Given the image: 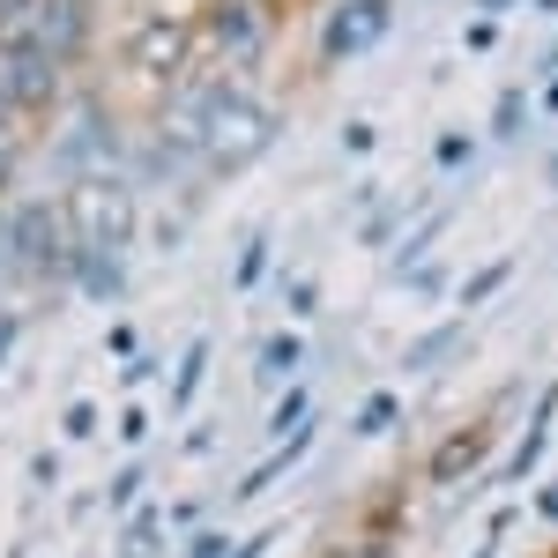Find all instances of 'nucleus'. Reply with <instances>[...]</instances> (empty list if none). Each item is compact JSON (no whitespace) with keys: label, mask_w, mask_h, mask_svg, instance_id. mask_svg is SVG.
<instances>
[{"label":"nucleus","mask_w":558,"mask_h":558,"mask_svg":"<svg viewBox=\"0 0 558 558\" xmlns=\"http://www.w3.org/2000/svg\"><path fill=\"white\" fill-rule=\"evenodd\" d=\"M194 142L209 149V157H223V165H246V157H260L268 149V134H276V120L260 112L254 97H239V89H209L202 105H194Z\"/></svg>","instance_id":"obj_1"},{"label":"nucleus","mask_w":558,"mask_h":558,"mask_svg":"<svg viewBox=\"0 0 558 558\" xmlns=\"http://www.w3.org/2000/svg\"><path fill=\"white\" fill-rule=\"evenodd\" d=\"M68 216H75V231H83V254H120L134 239V194L120 179H83L75 202H68Z\"/></svg>","instance_id":"obj_2"},{"label":"nucleus","mask_w":558,"mask_h":558,"mask_svg":"<svg viewBox=\"0 0 558 558\" xmlns=\"http://www.w3.org/2000/svg\"><path fill=\"white\" fill-rule=\"evenodd\" d=\"M387 23H395V8L387 0H343L336 15H328V60H350V52H365L373 38H387Z\"/></svg>","instance_id":"obj_3"},{"label":"nucleus","mask_w":558,"mask_h":558,"mask_svg":"<svg viewBox=\"0 0 558 558\" xmlns=\"http://www.w3.org/2000/svg\"><path fill=\"white\" fill-rule=\"evenodd\" d=\"M186 52H194V38H186L179 23H142V31L128 38V60H134V68H149V75H179Z\"/></svg>","instance_id":"obj_4"},{"label":"nucleus","mask_w":558,"mask_h":558,"mask_svg":"<svg viewBox=\"0 0 558 558\" xmlns=\"http://www.w3.org/2000/svg\"><path fill=\"white\" fill-rule=\"evenodd\" d=\"M8 246H15L23 268H52V260H60V223H52V209H15Z\"/></svg>","instance_id":"obj_5"},{"label":"nucleus","mask_w":558,"mask_h":558,"mask_svg":"<svg viewBox=\"0 0 558 558\" xmlns=\"http://www.w3.org/2000/svg\"><path fill=\"white\" fill-rule=\"evenodd\" d=\"M8 97L15 105H52V60L45 52H15L8 60Z\"/></svg>","instance_id":"obj_6"},{"label":"nucleus","mask_w":558,"mask_h":558,"mask_svg":"<svg viewBox=\"0 0 558 558\" xmlns=\"http://www.w3.org/2000/svg\"><path fill=\"white\" fill-rule=\"evenodd\" d=\"M551 410H558V387H544V395H536V417H529V432H521V447L507 454V476H529L536 462H544V439H551Z\"/></svg>","instance_id":"obj_7"},{"label":"nucleus","mask_w":558,"mask_h":558,"mask_svg":"<svg viewBox=\"0 0 558 558\" xmlns=\"http://www.w3.org/2000/svg\"><path fill=\"white\" fill-rule=\"evenodd\" d=\"M31 23L45 31L38 52L52 60V52H68V45H75V31H83V8H75V0H45V8H31Z\"/></svg>","instance_id":"obj_8"},{"label":"nucleus","mask_w":558,"mask_h":558,"mask_svg":"<svg viewBox=\"0 0 558 558\" xmlns=\"http://www.w3.org/2000/svg\"><path fill=\"white\" fill-rule=\"evenodd\" d=\"M216 38H223V52L246 60V52H254V8H246V0H223V8H216Z\"/></svg>","instance_id":"obj_9"},{"label":"nucleus","mask_w":558,"mask_h":558,"mask_svg":"<svg viewBox=\"0 0 558 558\" xmlns=\"http://www.w3.org/2000/svg\"><path fill=\"white\" fill-rule=\"evenodd\" d=\"M75 283H83L89 299H120V291H128V276H120L112 254H83V276H75Z\"/></svg>","instance_id":"obj_10"},{"label":"nucleus","mask_w":558,"mask_h":558,"mask_svg":"<svg viewBox=\"0 0 558 558\" xmlns=\"http://www.w3.org/2000/svg\"><path fill=\"white\" fill-rule=\"evenodd\" d=\"M202 365H209V343H186V357H179V373H172V402H179V410L194 402V387H202Z\"/></svg>","instance_id":"obj_11"},{"label":"nucleus","mask_w":558,"mask_h":558,"mask_svg":"<svg viewBox=\"0 0 558 558\" xmlns=\"http://www.w3.org/2000/svg\"><path fill=\"white\" fill-rule=\"evenodd\" d=\"M470 462H476V439L462 432V439H447V447L432 454V476H439V484H447V476H470Z\"/></svg>","instance_id":"obj_12"},{"label":"nucleus","mask_w":558,"mask_h":558,"mask_svg":"<svg viewBox=\"0 0 558 558\" xmlns=\"http://www.w3.org/2000/svg\"><path fill=\"white\" fill-rule=\"evenodd\" d=\"M299 336H276V343L260 350V380H276V373H291V365H299Z\"/></svg>","instance_id":"obj_13"},{"label":"nucleus","mask_w":558,"mask_h":558,"mask_svg":"<svg viewBox=\"0 0 558 558\" xmlns=\"http://www.w3.org/2000/svg\"><path fill=\"white\" fill-rule=\"evenodd\" d=\"M299 417H305V387H283V402H276V417H268V432H299Z\"/></svg>","instance_id":"obj_14"},{"label":"nucleus","mask_w":558,"mask_h":558,"mask_svg":"<svg viewBox=\"0 0 558 558\" xmlns=\"http://www.w3.org/2000/svg\"><path fill=\"white\" fill-rule=\"evenodd\" d=\"M395 417H402V402H395V395H373V402L357 410V432H380V425H395Z\"/></svg>","instance_id":"obj_15"},{"label":"nucleus","mask_w":558,"mask_h":558,"mask_svg":"<svg viewBox=\"0 0 558 558\" xmlns=\"http://www.w3.org/2000/svg\"><path fill=\"white\" fill-rule=\"evenodd\" d=\"M149 551H157V521L142 514V521L128 529V536H120V558H149Z\"/></svg>","instance_id":"obj_16"},{"label":"nucleus","mask_w":558,"mask_h":558,"mask_svg":"<svg viewBox=\"0 0 558 558\" xmlns=\"http://www.w3.org/2000/svg\"><path fill=\"white\" fill-rule=\"evenodd\" d=\"M507 276H514V268H507V260H492V268H476V276H470V291H462V299H492V291H499V283H507Z\"/></svg>","instance_id":"obj_17"},{"label":"nucleus","mask_w":558,"mask_h":558,"mask_svg":"<svg viewBox=\"0 0 558 558\" xmlns=\"http://www.w3.org/2000/svg\"><path fill=\"white\" fill-rule=\"evenodd\" d=\"M432 157H439V172H462V165H470V134H439Z\"/></svg>","instance_id":"obj_18"},{"label":"nucleus","mask_w":558,"mask_h":558,"mask_svg":"<svg viewBox=\"0 0 558 558\" xmlns=\"http://www.w3.org/2000/svg\"><path fill=\"white\" fill-rule=\"evenodd\" d=\"M432 231H439V216H425V223H417V231H410V239H402V246H395V254H387V268H402V260L417 254V246H425Z\"/></svg>","instance_id":"obj_19"},{"label":"nucleus","mask_w":558,"mask_h":558,"mask_svg":"<svg viewBox=\"0 0 558 558\" xmlns=\"http://www.w3.org/2000/svg\"><path fill=\"white\" fill-rule=\"evenodd\" d=\"M447 343H454V328H432L425 343L410 350V365H432V357H439V350H447Z\"/></svg>","instance_id":"obj_20"},{"label":"nucleus","mask_w":558,"mask_h":558,"mask_svg":"<svg viewBox=\"0 0 558 558\" xmlns=\"http://www.w3.org/2000/svg\"><path fill=\"white\" fill-rule=\"evenodd\" d=\"M260 254H268V246L246 239V254H239V276H231V283H260Z\"/></svg>","instance_id":"obj_21"},{"label":"nucleus","mask_w":558,"mask_h":558,"mask_svg":"<svg viewBox=\"0 0 558 558\" xmlns=\"http://www.w3.org/2000/svg\"><path fill=\"white\" fill-rule=\"evenodd\" d=\"M492 128H499V134H514V128H521V97H514V89L499 97V112H492Z\"/></svg>","instance_id":"obj_22"},{"label":"nucleus","mask_w":558,"mask_h":558,"mask_svg":"<svg viewBox=\"0 0 558 558\" xmlns=\"http://www.w3.org/2000/svg\"><path fill=\"white\" fill-rule=\"evenodd\" d=\"M536 514H544V521H558V484H544V492H536Z\"/></svg>","instance_id":"obj_23"},{"label":"nucleus","mask_w":558,"mask_h":558,"mask_svg":"<svg viewBox=\"0 0 558 558\" xmlns=\"http://www.w3.org/2000/svg\"><path fill=\"white\" fill-rule=\"evenodd\" d=\"M194 558H231V551H223V536H202V544H194Z\"/></svg>","instance_id":"obj_24"},{"label":"nucleus","mask_w":558,"mask_h":558,"mask_svg":"<svg viewBox=\"0 0 558 558\" xmlns=\"http://www.w3.org/2000/svg\"><path fill=\"white\" fill-rule=\"evenodd\" d=\"M231 558H268V536H246V544H239Z\"/></svg>","instance_id":"obj_25"},{"label":"nucleus","mask_w":558,"mask_h":558,"mask_svg":"<svg viewBox=\"0 0 558 558\" xmlns=\"http://www.w3.org/2000/svg\"><path fill=\"white\" fill-rule=\"evenodd\" d=\"M8 343H15V320H8V313H0V357H8Z\"/></svg>","instance_id":"obj_26"},{"label":"nucleus","mask_w":558,"mask_h":558,"mask_svg":"<svg viewBox=\"0 0 558 558\" xmlns=\"http://www.w3.org/2000/svg\"><path fill=\"white\" fill-rule=\"evenodd\" d=\"M343 558H387V551H380V544H357V551H343Z\"/></svg>","instance_id":"obj_27"},{"label":"nucleus","mask_w":558,"mask_h":558,"mask_svg":"<svg viewBox=\"0 0 558 558\" xmlns=\"http://www.w3.org/2000/svg\"><path fill=\"white\" fill-rule=\"evenodd\" d=\"M544 105H551V112H558V83H551V89H544Z\"/></svg>","instance_id":"obj_28"},{"label":"nucleus","mask_w":558,"mask_h":558,"mask_svg":"<svg viewBox=\"0 0 558 558\" xmlns=\"http://www.w3.org/2000/svg\"><path fill=\"white\" fill-rule=\"evenodd\" d=\"M484 8H514V0H484Z\"/></svg>","instance_id":"obj_29"},{"label":"nucleus","mask_w":558,"mask_h":558,"mask_svg":"<svg viewBox=\"0 0 558 558\" xmlns=\"http://www.w3.org/2000/svg\"><path fill=\"white\" fill-rule=\"evenodd\" d=\"M0 179H8V157H0Z\"/></svg>","instance_id":"obj_30"},{"label":"nucleus","mask_w":558,"mask_h":558,"mask_svg":"<svg viewBox=\"0 0 558 558\" xmlns=\"http://www.w3.org/2000/svg\"><path fill=\"white\" fill-rule=\"evenodd\" d=\"M476 558H492V544H484V551H476Z\"/></svg>","instance_id":"obj_31"}]
</instances>
